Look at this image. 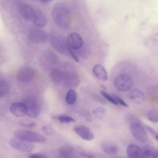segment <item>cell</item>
<instances>
[{
	"label": "cell",
	"instance_id": "obj_36",
	"mask_svg": "<svg viewBox=\"0 0 158 158\" xmlns=\"http://www.w3.org/2000/svg\"><path fill=\"white\" fill-rule=\"evenodd\" d=\"M156 139H157V140L158 141V135H156Z\"/></svg>",
	"mask_w": 158,
	"mask_h": 158
},
{
	"label": "cell",
	"instance_id": "obj_14",
	"mask_svg": "<svg viewBox=\"0 0 158 158\" xmlns=\"http://www.w3.org/2000/svg\"><path fill=\"white\" fill-rule=\"evenodd\" d=\"M10 112L17 117H22L27 115V107L24 102H15L10 104L9 107Z\"/></svg>",
	"mask_w": 158,
	"mask_h": 158
},
{
	"label": "cell",
	"instance_id": "obj_30",
	"mask_svg": "<svg viewBox=\"0 0 158 158\" xmlns=\"http://www.w3.org/2000/svg\"><path fill=\"white\" fill-rule=\"evenodd\" d=\"M113 96L114 97V98L115 99L116 101L117 102V103L118 104H120V105H121V106H122L123 107H128V104L123 99L120 98L119 96H118L117 95H115V94H114Z\"/></svg>",
	"mask_w": 158,
	"mask_h": 158
},
{
	"label": "cell",
	"instance_id": "obj_2",
	"mask_svg": "<svg viewBox=\"0 0 158 158\" xmlns=\"http://www.w3.org/2000/svg\"><path fill=\"white\" fill-rule=\"evenodd\" d=\"M15 136L31 143H43L46 141V138L40 134L39 133L25 130H17L15 133Z\"/></svg>",
	"mask_w": 158,
	"mask_h": 158
},
{
	"label": "cell",
	"instance_id": "obj_5",
	"mask_svg": "<svg viewBox=\"0 0 158 158\" xmlns=\"http://www.w3.org/2000/svg\"><path fill=\"white\" fill-rule=\"evenodd\" d=\"M9 143L12 148L22 152H30L35 148L33 143L17 138L15 136L10 139Z\"/></svg>",
	"mask_w": 158,
	"mask_h": 158
},
{
	"label": "cell",
	"instance_id": "obj_27",
	"mask_svg": "<svg viewBox=\"0 0 158 158\" xmlns=\"http://www.w3.org/2000/svg\"><path fill=\"white\" fill-rule=\"evenodd\" d=\"M101 94L102 95V96L106 99L107 101H109V102L114 104V105H118V104L117 103V102L116 101L115 99L114 98V97L113 96H111L110 94H109L108 93H107L105 91L101 90L100 92Z\"/></svg>",
	"mask_w": 158,
	"mask_h": 158
},
{
	"label": "cell",
	"instance_id": "obj_26",
	"mask_svg": "<svg viewBox=\"0 0 158 158\" xmlns=\"http://www.w3.org/2000/svg\"><path fill=\"white\" fill-rule=\"evenodd\" d=\"M106 113V110L104 107H98L93 110V115L98 118H102Z\"/></svg>",
	"mask_w": 158,
	"mask_h": 158
},
{
	"label": "cell",
	"instance_id": "obj_24",
	"mask_svg": "<svg viewBox=\"0 0 158 158\" xmlns=\"http://www.w3.org/2000/svg\"><path fill=\"white\" fill-rule=\"evenodd\" d=\"M8 83L5 80H0V97L6 96L9 92Z\"/></svg>",
	"mask_w": 158,
	"mask_h": 158
},
{
	"label": "cell",
	"instance_id": "obj_11",
	"mask_svg": "<svg viewBox=\"0 0 158 158\" xmlns=\"http://www.w3.org/2000/svg\"><path fill=\"white\" fill-rule=\"evenodd\" d=\"M63 82L65 85L70 89L75 88L80 84V77L77 73L73 71L64 72Z\"/></svg>",
	"mask_w": 158,
	"mask_h": 158
},
{
	"label": "cell",
	"instance_id": "obj_28",
	"mask_svg": "<svg viewBox=\"0 0 158 158\" xmlns=\"http://www.w3.org/2000/svg\"><path fill=\"white\" fill-rule=\"evenodd\" d=\"M58 120L61 123H69L72 122H75V120L71 116L66 115V114H62L58 116Z\"/></svg>",
	"mask_w": 158,
	"mask_h": 158
},
{
	"label": "cell",
	"instance_id": "obj_33",
	"mask_svg": "<svg viewBox=\"0 0 158 158\" xmlns=\"http://www.w3.org/2000/svg\"><path fill=\"white\" fill-rule=\"evenodd\" d=\"M81 156L85 157V158H96L95 156L93 154H91L90 152H83V151H82V152H81Z\"/></svg>",
	"mask_w": 158,
	"mask_h": 158
},
{
	"label": "cell",
	"instance_id": "obj_20",
	"mask_svg": "<svg viewBox=\"0 0 158 158\" xmlns=\"http://www.w3.org/2000/svg\"><path fill=\"white\" fill-rule=\"evenodd\" d=\"M128 98L136 104L143 103L146 99L144 94L138 89H134L128 93Z\"/></svg>",
	"mask_w": 158,
	"mask_h": 158
},
{
	"label": "cell",
	"instance_id": "obj_29",
	"mask_svg": "<svg viewBox=\"0 0 158 158\" xmlns=\"http://www.w3.org/2000/svg\"><path fill=\"white\" fill-rule=\"evenodd\" d=\"M41 130L43 132V133L46 135H53L56 133L55 130L49 125L43 126L41 128Z\"/></svg>",
	"mask_w": 158,
	"mask_h": 158
},
{
	"label": "cell",
	"instance_id": "obj_4",
	"mask_svg": "<svg viewBox=\"0 0 158 158\" xmlns=\"http://www.w3.org/2000/svg\"><path fill=\"white\" fill-rule=\"evenodd\" d=\"M27 107V115L32 118H37L41 111V107L39 102L34 98H29L25 99L24 102Z\"/></svg>",
	"mask_w": 158,
	"mask_h": 158
},
{
	"label": "cell",
	"instance_id": "obj_21",
	"mask_svg": "<svg viewBox=\"0 0 158 158\" xmlns=\"http://www.w3.org/2000/svg\"><path fill=\"white\" fill-rule=\"evenodd\" d=\"M51 78L52 81L56 84H60L63 81L64 72L57 68L52 69L51 71Z\"/></svg>",
	"mask_w": 158,
	"mask_h": 158
},
{
	"label": "cell",
	"instance_id": "obj_10",
	"mask_svg": "<svg viewBox=\"0 0 158 158\" xmlns=\"http://www.w3.org/2000/svg\"><path fill=\"white\" fill-rule=\"evenodd\" d=\"M51 46L59 53L64 54L67 51V43L63 38L57 34H51L49 36Z\"/></svg>",
	"mask_w": 158,
	"mask_h": 158
},
{
	"label": "cell",
	"instance_id": "obj_23",
	"mask_svg": "<svg viewBox=\"0 0 158 158\" xmlns=\"http://www.w3.org/2000/svg\"><path fill=\"white\" fill-rule=\"evenodd\" d=\"M77 101V94L74 89H70L65 95V102L67 104L71 105L75 103Z\"/></svg>",
	"mask_w": 158,
	"mask_h": 158
},
{
	"label": "cell",
	"instance_id": "obj_3",
	"mask_svg": "<svg viewBox=\"0 0 158 158\" xmlns=\"http://www.w3.org/2000/svg\"><path fill=\"white\" fill-rule=\"evenodd\" d=\"M113 83L116 89L125 92L131 89L133 85V81L128 75L120 73L115 77Z\"/></svg>",
	"mask_w": 158,
	"mask_h": 158
},
{
	"label": "cell",
	"instance_id": "obj_22",
	"mask_svg": "<svg viewBox=\"0 0 158 158\" xmlns=\"http://www.w3.org/2000/svg\"><path fill=\"white\" fill-rule=\"evenodd\" d=\"M143 158H158V150L152 148L145 149L143 150Z\"/></svg>",
	"mask_w": 158,
	"mask_h": 158
},
{
	"label": "cell",
	"instance_id": "obj_16",
	"mask_svg": "<svg viewBox=\"0 0 158 158\" xmlns=\"http://www.w3.org/2000/svg\"><path fill=\"white\" fill-rule=\"evenodd\" d=\"M101 148L104 152L110 156L115 155L119 150L118 146L110 141H102L101 143Z\"/></svg>",
	"mask_w": 158,
	"mask_h": 158
},
{
	"label": "cell",
	"instance_id": "obj_18",
	"mask_svg": "<svg viewBox=\"0 0 158 158\" xmlns=\"http://www.w3.org/2000/svg\"><path fill=\"white\" fill-rule=\"evenodd\" d=\"M33 23L38 28H43L46 26L47 20L44 13L40 9H37L35 12V15L33 19Z\"/></svg>",
	"mask_w": 158,
	"mask_h": 158
},
{
	"label": "cell",
	"instance_id": "obj_35",
	"mask_svg": "<svg viewBox=\"0 0 158 158\" xmlns=\"http://www.w3.org/2000/svg\"><path fill=\"white\" fill-rule=\"evenodd\" d=\"M38 1H41V2H43V3H48V2H51L52 0H38Z\"/></svg>",
	"mask_w": 158,
	"mask_h": 158
},
{
	"label": "cell",
	"instance_id": "obj_6",
	"mask_svg": "<svg viewBox=\"0 0 158 158\" xmlns=\"http://www.w3.org/2000/svg\"><path fill=\"white\" fill-rule=\"evenodd\" d=\"M130 130L133 136L138 141L144 143L147 141V135L144 127L138 122H133L130 125Z\"/></svg>",
	"mask_w": 158,
	"mask_h": 158
},
{
	"label": "cell",
	"instance_id": "obj_17",
	"mask_svg": "<svg viewBox=\"0 0 158 158\" xmlns=\"http://www.w3.org/2000/svg\"><path fill=\"white\" fill-rule=\"evenodd\" d=\"M126 153L129 158H143V150L137 144H130L127 148Z\"/></svg>",
	"mask_w": 158,
	"mask_h": 158
},
{
	"label": "cell",
	"instance_id": "obj_12",
	"mask_svg": "<svg viewBox=\"0 0 158 158\" xmlns=\"http://www.w3.org/2000/svg\"><path fill=\"white\" fill-rule=\"evenodd\" d=\"M73 131L77 134L81 139L86 141H91L94 139V133L90 128L83 125H77L74 126Z\"/></svg>",
	"mask_w": 158,
	"mask_h": 158
},
{
	"label": "cell",
	"instance_id": "obj_32",
	"mask_svg": "<svg viewBox=\"0 0 158 158\" xmlns=\"http://www.w3.org/2000/svg\"><path fill=\"white\" fill-rule=\"evenodd\" d=\"M29 158H46V156L41 153H33L28 156Z\"/></svg>",
	"mask_w": 158,
	"mask_h": 158
},
{
	"label": "cell",
	"instance_id": "obj_8",
	"mask_svg": "<svg viewBox=\"0 0 158 158\" xmlns=\"http://www.w3.org/2000/svg\"><path fill=\"white\" fill-rule=\"evenodd\" d=\"M48 38V33L46 31L38 28L31 29L28 34L29 40L36 44H44Z\"/></svg>",
	"mask_w": 158,
	"mask_h": 158
},
{
	"label": "cell",
	"instance_id": "obj_34",
	"mask_svg": "<svg viewBox=\"0 0 158 158\" xmlns=\"http://www.w3.org/2000/svg\"><path fill=\"white\" fill-rule=\"evenodd\" d=\"M22 125L26 127H34L36 125V123L35 122H31V123H22Z\"/></svg>",
	"mask_w": 158,
	"mask_h": 158
},
{
	"label": "cell",
	"instance_id": "obj_1",
	"mask_svg": "<svg viewBox=\"0 0 158 158\" xmlns=\"http://www.w3.org/2000/svg\"><path fill=\"white\" fill-rule=\"evenodd\" d=\"M51 16L55 24L64 30L70 27L71 17L67 6L63 2L55 4L51 10Z\"/></svg>",
	"mask_w": 158,
	"mask_h": 158
},
{
	"label": "cell",
	"instance_id": "obj_13",
	"mask_svg": "<svg viewBox=\"0 0 158 158\" xmlns=\"http://www.w3.org/2000/svg\"><path fill=\"white\" fill-rule=\"evenodd\" d=\"M83 44L82 37L77 33H70L67 38V45L69 48L77 50L80 49Z\"/></svg>",
	"mask_w": 158,
	"mask_h": 158
},
{
	"label": "cell",
	"instance_id": "obj_15",
	"mask_svg": "<svg viewBox=\"0 0 158 158\" xmlns=\"http://www.w3.org/2000/svg\"><path fill=\"white\" fill-rule=\"evenodd\" d=\"M19 10L22 17L25 20L30 21L33 20L35 10L30 5L21 3L19 5Z\"/></svg>",
	"mask_w": 158,
	"mask_h": 158
},
{
	"label": "cell",
	"instance_id": "obj_7",
	"mask_svg": "<svg viewBox=\"0 0 158 158\" xmlns=\"http://www.w3.org/2000/svg\"><path fill=\"white\" fill-rule=\"evenodd\" d=\"M35 76V70L27 65L21 67L17 72V79L21 83H28L31 81Z\"/></svg>",
	"mask_w": 158,
	"mask_h": 158
},
{
	"label": "cell",
	"instance_id": "obj_25",
	"mask_svg": "<svg viewBox=\"0 0 158 158\" xmlns=\"http://www.w3.org/2000/svg\"><path fill=\"white\" fill-rule=\"evenodd\" d=\"M147 118L150 122L152 123H157L158 122V111L155 110H149L147 113Z\"/></svg>",
	"mask_w": 158,
	"mask_h": 158
},
{
	"label": "cell",
	"instance_id": "obj_19",
	"mask_svg": "<svg viewBox=\"0 0 158 158\" xmlns=\"http://www.w3.org/2000/svg\"><path fill=\"white\" fill-rule=\"evenodd\" d=\"M93 73L94 75L101 81H107L108 75L105 68L101 64H96L93 67Z\"/></svg>",
	"mask_w": 158,
	"mask_h": 158
},
{
	"label": "cell",
	"instance_id": "obj_9",
	"mask_svg": "<svg viewBox=\"0 0 158 158\" xmlns=\"http://www.w3.org/2000/svg\"><path fill=\"white\" fill-rule=\"evenodd\" d=\"M59 152L62 158H79L82 151L72 145L65 144L60 147Z\"/></svg>",
	"mask_w": 158,
	"mask_h": 158
},
{
	"label": "cell",
	"instance_id": "obj_31",
	"mask_svg": "<svg viewBox=\"0 0 158 158\" xmlns=\"http://www.w3.org/2000/svg\"><path fill=\"white\" fill-rule=\"evenodd\" d=\"M67 51H69V52L70 53V56L72 57V58H73L77 62H78L79 61V59H78V56L77 55L76 52H75V50H73V49H71V48H69V47L67 46Z\"/></svg>",
	"mask_w": 158,
	"mask_h": 158
}]
</instances>
